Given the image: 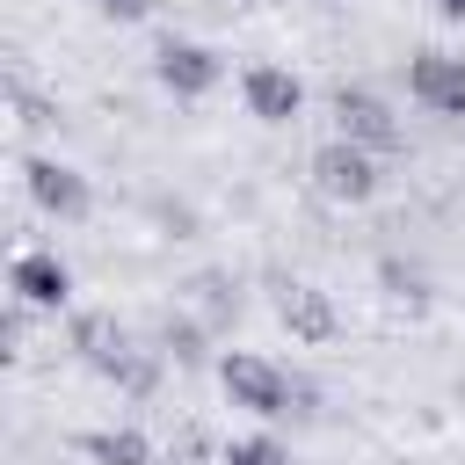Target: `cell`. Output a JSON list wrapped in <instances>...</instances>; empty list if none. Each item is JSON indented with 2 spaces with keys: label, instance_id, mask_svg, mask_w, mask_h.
<instances>
[{
  "label": "cell",
  "instance_id": "obj_1",
  "mask_svg": "<svg viewBox=\"0 0 465 465\" xmlns=\"http://www.w3.org/2000/svg\"><path fill=\"white\" fill-rule=\"evenodd\" d=\"M312 182H320V196H334V203H363V196L378 189V167H371V153H363V145L334 138V145H320V153H312Z\"/></svg>",
  "mask_w": 465,
  "mask_h": 465
},
{
  "label": "cell",
  "instance_id": "obj_2",
  "mask_svg": "<svg viewBox=\"0 0 465 465\" xmlns=\"http://www.w3.org/2000/svg\"><path fill=\"white\" fill-rule=\"evenodd\" d=\"M334 124H341V138L363 145V153H392V145H400V116H392L378 94H363V87H341V94H334Z\"/></svg>",
  "mask_w": 465,
  "mask_h": 465
},
{
  "label": "cell",
  "instance_id": "obj_3",
  "mask_svg": "<svg viewBox=\"0 0 465 465\" xmlns=\"http://www.w3.org/2000/svg\"><path fill=\"white\" fill-rule=\"evenodd\" d=\"M218 378H225L232 407H247V414H283V407H291L283 371H276V363H262V356H225V363H218Z\"/></svg>",
  "mask_w": 465,
  "mask_h": 465
},
{
  "label": "cell",
  "instance_id": "obj_4",
  "mask_svg": "<svg viewBox=\"0 0 465 465\" xmlns=\"http://www.w3.org/2000/svg\"><path fill=\"white\" fill-rule=\"evenodd\" d=\"M407 87H414V102H429V109H443V116H465V58L421 51V58L407 65Z\"/></svg>",
  "mask_w": 465,
  "mask_h": 465
},
{
  "label": "cell",
  "instance_id": "obj_5",
  "mask_svg": "<svg viewBox=\"0 0 465 465\" xmlns=\"http://www.w3.org/2000/svg\"><path fill=\"white\" fill-rule=\"evenodd\" d=\"M276 320H283V327H291L298 341H327V334L341 327L320 283H283V291H276Z\"/></svg>",
  "mask_w": 465,
  "mask_h": 465
},
{
  "label": "cell",
  "instance_id": "obj_6",
  "mask_svg": "<svg viewBox=\"0 0 465 465\" xmlns=\"http://www.w3.org/2000/svg\"><path fill=\"white\" fill-rule=\"evenodd\" d=\"M7 283H15V298H22V305H65V291H73V269H65L58 254H15Z\"/></svg>",
  "mask_w": 465,
  "mask_h": 465
},
{
  "label": "cell",
  "instance_id": "obj_7",
  "mask_svg": "<svg viewBox=\"0 0 465 465\" xmlns=\"http://www.w3.org/2000/svg\"><path fill=\"white\" fill-rule=\"evenodd\" d=\"M298 102H305V87H298L283 65H254V73H247V109H254L262 124H291Z\"/></svg>",
  "mask_w": 465,
  "mask_h": 465
},
{
  "label": "cell",
  "instance_id": "obj_8",
  "mask_svg": "<svg viewBox=\"0 0 465 465\" xmlns=\"http://www.w3.org/2000/svg\"><path fill=\"white\" fill-rule=\"evenodd\" d=\"M22 174H29V196H36L44 211H58V218H80V211H87V182H80L73 167H58V160H29Z\"/></svg>",
  "mask_w": 465,
  "mask_h": 465
},
{
  "label": "cell",
  "instance_id": "obj_9",
  "mask_svg": "<svg viewBox=\"0 0 465 465\" xmlns=\"http://www.w3.org/2000/svg\"><path fill=\"white\" fill-rule=\"evenodd\" d=\"M73 349H80L94 371H109V378L131 363V341H124V327H116L109 312H80V320H73Z\"/></svg>",
  "mask_w": 465,
  "mask_h": 465
},
{
  "label": "cell",
  "instance_id": "obj_10",
  "mask_svg": "<svg viewBox=\"0 0 465 465\" xmlns=\"http://www.w3.org/2000/svg\"><path fill=\"white\" fill-rule=\"evenodd\" d=\"M160 80L174 94H203V87H218V58L203 44H160Z\"/></svg>",
  "mask_w": 465,
  "mask_h": 465
},
{
  "label": "cell",
  "instance_id": "obj_11",
  "mask_svg": "<svg viewBox=\"0 0 465 465\" xmlns=\"http://www.w3.org/2000/svg\"><path fill=\"white\" fill-rule=\"evenodd\" d=\"M87 458L94 465H153V443L138 429H94L87 436Z\"/></svg>",
  "mask_w": 465,
  "mask_h": 465
},
{
  "label": "cell",
  "instance_id": "obj_12",
  "mask_svg": "<svg viewBox=\"0 0 465 465\" xmlns=\"http://www.w3.org/2000/svg\"><path fill=\"white\" fill-rule=\"evenodd\" d=\"M225 465H291V458H283V443H269V436H240V443L225 450Z\"/></svg>",
  "mask_w": 465,
  "mask_h": 465
},
{
  "label": "cell",
  "instance_id": "obj_13",
  "mask_svg": "<svg viewBox=\"0 0 465 465\" xmlns=\"http://www.w3.org/2000/svg\"><path fill=\"white\" fill-rule=\"evenodd\" d=\"M102 15H116V22H138V15H153V0H94Z\"/></svg>",
  "mask_w": 465,
  "mask_h": 465
},
{
  "label": "cell",
  "instance_id": "obj_14",
  "mask_svg": "<svg viewBox=\"0 0 465 465\" xmlns=\"http://www.w3.org/2000/svg\"><path fill=\"white\" fill-rule=\"evenodd\" d=\"M385 283H392V291H400V298H414V305H421V276H407V269H400V262H392V269H385Z\"/></svg>",
  "mask_w": 465,
  "mask_h": 465
},
{
  "label": "cell",
  "instance_id": "obj_15",
  "mask_svg": "<svg viewBox=\"0 0 465 465\" xmlns=\"http://www.w3.org/2000/svg\"><path fill=\"white\" fill-rule=\"evenodd\" d=\"M167 349H174V356H182V363H196V356H203V349H196V334H189V327H167Z\"/></svg>",
  "mask_w": 465,
  "mask_h": 465
},
{
  "label": "cell",
  "instance_id": "obj_16",
  "mask_svg": "<svg viewBox=\"0 0 465 465\" xmlns=\"http://www.w3.org/2000/svg\"><path fill=\"white\" fill-rule=\"evenodd\" d=\"M196 291H203V305H211V312H225V305H232V298H225V283H218V276H203V283H196Z\"/></svg>",
  "mask_w": 465,
  "mask_h": 465
},
{
  "label": "cell",
  "instance_id": "obj_17",
  "mask_svg": "<svg viewBox=\"0 0 465 465\" xmlns=\"http://www.w3.org/2000/svg\"><path fill=\"white\" fill-rule=\"evenodd\" d=\"M436 15H450V22H465V0H436Z\"/></svg>",
  "mask_w": 465,
  "mask_h": 465
}]
</instances>
